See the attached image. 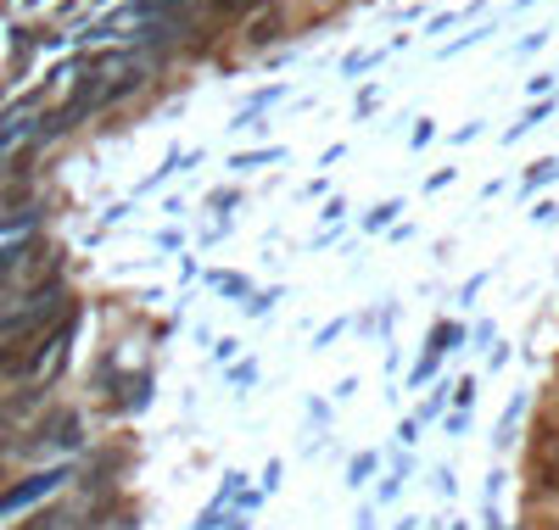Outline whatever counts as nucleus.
Masks as SVG:
<instances>
[{"label":"nucleus","instance_id":"1","mask_svg":"<svg viewBox=\"0 0 559 530\" xmlns=\"http://www.w3.org/2000/svg\"><path fill=\"white\" fill-rule=\"evenodd\" d=\"M62 480H68V469H51V474H34V480H23L17 492L0 497V514H12V508H23V503H34V497H45V492H57Z\"/></svg>","mask_w":559,"mask_h":530},{"label":"nucleus","instance_id":"2","mask_svg":"<svg viewBox=\"0 0 559 530\" xmlns=\"http://www.w3.org/2000/svg\"><path fill=\"white\" fill-rule=\"evenodd\" d=\"M213 7H218L224 17H241V12H252V7H258V0H213Z\"/></svg>","mask_w":559,"mask_h":530},{"label":"nucleus","instance_id":"3","mask_svg":"<svg viewBox=\"0 0 559 530\" xmlns=\"http://www.w3.org/2000/svg\"><path fill=\"white\" fill-rule=\"evenodd\" d=\"M57 525H62V514H57V508H51V514H34V519H28V525H23V530H57Z\"/></svg>","mask_w":559,"mask_h":530},{"label":"nucleus","instance_id":"4","mask_svg":"<svg viewBox=\"0 0 559 530\" xmlns=\"http://www.w3.org/2000/svg\"><path fill=\"white\" fill-rule=\"evenodd\" d=\"M12 263H17V252H0V279L12 274Z\"/></svg>","mask_w":559,"mask_h":530}]
</instances>
